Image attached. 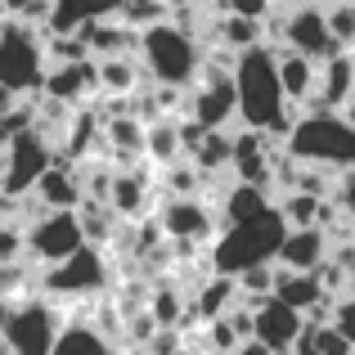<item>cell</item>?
Masks as SVG:
<instances>
[{
  "label": "cell",
  "instance_id": "1",
  "mask_svg": "<svg viewBox=\"0 0 355 355\" xmlns=\"http://www.w3.org/2000/svg\"><path fill=\"white\" fill-rule=\"evenodd\" d=\"M234 90H239V113L248 130H261V135H284L297 126L288 117V99L284 86H279V68L275 54L266 45H252L234 59Z\"/></svg>",
  "mask_w": 355,
  "mask_h": 355
},
{
  "label": "cell",
  "instance_id": "2",
  "mask_svg": "<svg viewBox=\"0 0 355 355\" xmlns=\"http://www.w3.org/2000/svg\"><path fill=\"white\" fill-rule=\"evenodd\" d=\"M284 239H288V220L279 207H270L257 220H243V225H225L211 243V275L239 279L252 266H275Z\"/></svg>",
  "mask_w": 355,
  "mask_h": 355
},
{
  "label": "cell",
  "instance_id": "3",
  "mask_svg": "<svg viewBox=\"0 0 355 355\" xmlns=\"http://www.w3.org/2000/svg\"><path fill=\"white\" fill-rule=\"evenodd\" d=\"M288 153L297 162L355 171V126L342 113H306L288 130Z\"/></svg>",
  "mask_w": 355,
  "mask_h": 355
},
{
  "label": "cell",
  "instance_id": "4",
  "mask_svg": "<svg viewBox=\"0 0 355 355\" xmlns=\"http://www.w3.org/2000/svg\"><path fill=\"white\" fill-rule=\"evenodd\" d=\"M139 59H144L148 77H153L157 86H175V90L189 86L202 68V54H198V45H193V36L175 23L144 27V32H139Z\"/></svg>",
  "mask_w": 355,
  "mask_h": 355
},
{
  "label": "cell",
  "instance_id": "5",
  "mask_svg": "<svg viewBox=\"0 0 355 355\" xmlns=\"http://www.w3.org/2000/svg\"><path fill=\"white\" fill-rule=\"evenodd\" d=\"M45 72H50V54L45 41L32 32L27 23H0V86L9 95H36L45 86Z\"/></svg>",
  "mask_w": 355,
  "mask_h": 355
},
{
  "label": "cell",
  "instance_id": "6",
  "mask_svg": "<svg viewBox=\"0 0 355 355\" xmlns=\"http://www.w3.org/2000/svg\"><path fill=\"white\" fill-rule=\"evenodd\" d=\"M63 333V315L54 311L50 297H23L14 302L5 329V347L9 355H54V342Z\"/></svg>",
  "mask_w": 355,
  "mask_h": 355
},
{
  "label": "cell",
  "instance_id": "7",
  "mask_svg": "<svg viewBox=\"0 0 355 355\" xmlns=\"http://www.w3.org/2000/svg\"><path fill=\"white\" fill-rule=\"evenodd\" d=\"M104 284H108V261L95 243H86L81 252H72L59 266H45L41 279H36L41 297H50V302H59V297L63 302H72V297H95Z\"/></svg>",
  "mask_w": 355,
  "mask_h": 355
},
{
  "label": "cell",
  "instance_id": "8",
  "mask_svg": "<svg viewBox=\"0 0 355 355\" xmlns=\"http://www.w3.org/2000/svg\"><path fill=\"white\" fill-rule=\"evenodd\" d=\"M54 166V144L41 135V130H23V135L9 139L5 148V175H0V198H23V193L36 189L45 171Z\"/></svg>",
  "mask_w": 355,
  "mask_h": 355
},
{
  "label": "cell",
  "instance_id": "9",
  "mask_svg": "<svg viewBox=\"0 0 355 355\" xmlns=\"http://www.w3.org/2000/svg\"><path fill=\"white\" fill-rule=\"evenodd\" d=\"M81 248H86V230H81L77 211H45L27 225V261L36 270L59 266Z\"/></svg>",
  "mask_w": 355,
  "mask_h": 355
},
{
  "label": "cell",
  "instance_id": "10",
  "mask_svg": "<svg viewBox=\"0 0 355 355\" xmlns=\"http://www.w3.org/2000/svg\"><path fill=\"white\" fill-rule=\"evenodd\" d=\"M239 113V90H234V68H207L202 86L193 90V121L202 130H225Z\"/></svg>",
  "mask_w": 355,
  "mask_h": 355
},
{
  "label": "cell",
  "instance_id": "11",
  "mask_svg": "<svg viewBox=\"0 0 355 355\" xmlns=\"http://www.w3.org/2000/svg\"><path fill=\"white\" fill-rule=\"evenodd\" d=\"M284 41H288V50L306 54V59H333V54L342 50V45L333 41V32H329V14L315 9V5L288 9L284 14Z\"/></svg>",
  "mask_w": 355,
  "mask_h": 355
},
{
  "label": "cell",
  "instance_id": "12",
  "mask_svg": "<svg viewBox=\"0 0 355 355\" xmlns=\"http://www.w3.org/2000/svg\"><path fill=\"white\" fill-rule=\"evenodd\" d=\"M302 329H306V315L293 311V306H284L279 297H266L261 306H252V342H261V347L275 351V355L293 351V342L302 338Z\"/></svg>",
  "mask_w": 355,
  "mask_h": 355
},
{
  "label": "cell",
  "instance_id": "13",
  "mask_svg": "<svg viewBox=\"0 0 355 355\" xmlns=\"http://www.w3.org/2000/svg\"><path fill=\"white\" fill-rule=\"evenodd\" d=\"M95 90H99V63L81 59V63H54V68L45 72L41 95L54 99V104H63V108H72L86 95H95Z\"/></svg>",
  "mask_w": 355,
  "mask_h": 355
},
{
  "label": "cell",
  "instance_id": "14",
  "mask_svg": "<svg viewBox=\"0 0 355 355\" xmlns=\"http://www.w3.org/2000/svg\"><path fill=\"white\" fill-rule=\"evenodd\" d=\"M329 257H333L329 230H320V225L288 230L284 248H279V270H288V275H315Z\"/></svg>",
  "mask_w": 355,
  "mask_h": 355
},
{
  "label": "cell",
  "instance_id": "15",
  "mask_svg": "<svg viewBox=\"0 0 355 355\" xmlns=\"http://www.w3.org/2000/svg\"><path fill=\"white\" fill-rule=\"evenodd\" d=\"M162 230L171 234L180 248H189V243H202L211 239V230H216V216H211V207L202 198H171L162 207Z\"/></svg>",
  "mask_w": 355,
  "mask_h": 355
},
{
  "label": "cell",
  "instance_id": "16",
  "mask_svg": "<svg viewBox=\"0 0 355 355\" xmlns=\"http://www.w3.org/2000/svg\"><path fill=\"white\" fill-rule=\"evenodd\" d=\"M36 202L45 211H77L86 202V189H81V171H72L68 162H54L50 171L36 180Z\"/></svg>",
  "mask_w": 355,
  "mask_h": 355
},
{
  "label": "cell",
  "instance_id": "17",
  "mask_svg": "<svg viewBox=\"0 0 355 355\" xmlns=\"http://www.w3.org/2000/svg\"><path fill=\"white\" fill-rule=\"evenodd\" d=\"M355 90V63L347 59V50H338L333 59L320 63V86H315V104H320V113H338V108H347Z\"/></svg>",
  "mask_w": 355,
  "mask_h": 355
},
{
  "label": "cell",
  "instance_id": "18",
  "mask_svg": "<svg viewBox=\"0 0 355 355\" xmlns=\"http://www.w3.org/2000/svg\"><path fill=\"white\" fill-rule=\"evenodd\" d=\"M275 68H279V86H284L288 104H306V99L315 95V86H320V63L297 54V50L275 54Z\"/></svg>",
  "mask_w": 355,
  "mask_h": 355
},
{
  "label": "cell",
  "instance_id": "19",
  "mask_svg": "<svg viewBox=\"0 0 355 355\" xmlns=\"http://www.w3.org/2000/svg\"><path fill=\"white\" fill-rule=\"evenodd\" d=\"M230 139H234L230 171H234L243 184H261V189H266V180H270V153H266L261 130H243V135H230Z\"/></svg>",
  "mask_w": 355,
  "mask_h": 355
},
{
  "label": "cell",
  "instance_id": "20",
  "mask_svg": "<svg viewBox=\"0 0 355 355\" xmlns=\"http://www.w3.org/2000/svg\"><path fill=\"white\" fill-rule=\"evenodd\" d=\"M275 297L284 306H293V311H315V306H324V284H320V275H288V270H279L275 275Z\"/></svg>",
  "mask_w": 355,
  "mask_h": 355
},
{
  "label": "cell",
  "instance_id": "21",
  "mask_svg": "<svg viewBox=\"0 0 355 355\" xmlns=\"http://www.w3.org/2000/svg\"><path fill=\"white\" fill-rule=\"evenodd\" d=\"M270 211V198L261 184H243L234 180L230 184V193L220 198V216H225V225H243V220H257Z\"/></svg>",
  "mask_w": 355,
  "mask_h": 355
},
{
  "label": "cell",
  "instance_id": "22",
  "mask_svg": "<svg viewBox=\"0 0 355 355\" xmlns=\"http://www.w3.org/2000/svg\"><path fill=\"white\" fill-rule=\"evenodd\" d=\"M108 207L117 220H139L148 207V189L135 171H113V189H108Z\"/></svg>",
  "mask_w": 355,
  "mask_h": 355
},
{
  "label": "cell",
  "instance_id": "23",
  "mask_svg": "<svg viewBox=\"0 0 355 355\" xmlns=\"http://www.w3.org/2000/svg\"><path fill=\"white\" fill-rule=\"evenodd\" d=\"M239 302H243L239 279H230V275H211L207 284H202V293H198V320H202V324H211V320H220V315H230Z\"/></svg>",
  "mask_w": 355,
  "mask_h": 355
},
{
  "label": "cell",
  "instance_id": "24",
  "mask_svg": "<svg viewBox=\"0 0 355 355\" xmlns=\"http://www.w3.org/2000/svg\"><path fill=\"white\" fill-rule=\"evenodd\" d=\"M54 355H113V342H108L95 324L72 320V324H63L59 342H54Z\"/></svg>",
  "mask_w": 355,
  "mask_h": 355
},
{
  "label": "cell",
  "instance_id": "25",
  "mask_svg": "<svg viewBox=\"0 0 355 355\" xmlns=\"http://www.w3.org/2000/svg\"><path fill=\"white\" fill-rule=\"evenodd\" d=\"M180 148H184V139H180V126H175V121L157 117L153 126L144 130V153L153 157V162L171 166V162H175V153H180Z\"/></svg>",
  "mask_w": 355,
  "mask_h": 355
},
{
  "label": "cell",
  "instance_id": "26",
  "mask_svg": "<svg viewBox=\"0 0 355 355\" xmlns=\"http://www.w3.org/2000/svg\"><path fill=\"white\" fill-rule=\"evenodd\" d=\"M135 59L130 54H121V59H99V90H108V95H130L135 90Z\"/></svg>",
  "mask_w": 355,
  "mask_h": 355
},
{
  "label": "cell",
  "instance_id": "27",
  "mask_svg": "<svg viewBox=\"0 0 355 355\" xmlns=\"http://www.w3.org/2000/svg\"><path fill=\"white\" fill-rule=\"evenodd\" d=\"M324 202L329 198H311V193H288L284 198V220H288V230H306V225H320V211H324Z\"/></svg>",
  "mask_w": 355,
  "mask_h": 355
},
{
  "label": "cell",
  "instance_id": "28",
  "mask_svg": "<svg viewBox=\"0 0 355 355\" xmlns=\"http://www.w3.org/2000/svg\"><path fill=\"white\" fill-rule=\"evenodd\" d=\"M144 121L135 117H113L108 121V139L117 144V153H144Z\"/></svg>",
  "mask_w": 355,
  "mask_h": 355
},
{
  "label": "cell",
  "instance_id": "29",
  "mask_svg": "<svg viewBox=\"0 0 355 355\" xmlns=\"http://www.w3.org/2000/svg\"><path fill=\"white\" fill-rule=\"evenodd\" d=\"M220 36H225V45H230L234 54H243V50H252V45H261V23L230 14V18H225V32H220Z\"/></svg>",
  "mask_w": 355,
  "mask_h": 355
},
{
  "label": "cell",
  "instance_id": "30",
  "mask_svg": "<svg viewBox=\"0 0 355 355\" xmlns=\"http://www.w3.org/2000/svg\"><path fill=\"white\" fill-rule=\"evenodd\" d=\"M14 261H27V230L18 220H5L0 225V266H14Z\"/></svg>",
  "mask_w": 355,
  "mask_h": 355
},
{
  "label": "cell",
  "instance_id": "31",
  "mask_svg": "<svg viewBox=\"0 0 355 355\" xmlns=\"http://www.w3.org/2000/svg\"><path fill=\"white\" fill-rule=\"evenodd\" d=\"M180 311H184V306H180V293H171V288H162V293L153 297V306H148V315H153L157 329L175 324V320H180Z\"/></svg>",
  "mask_w": 355,
  "mask_h": 355
},
{
  "label": "cell",
  "instance_id": "32",
  "mask_svg": "<svg viewBox=\"0 0 355 355\" xmlns=\"http://www.w3.org/2000/svg\"><path fill=\"white\" fill-rule=\"evenodd\" d=\"M315 351L320 355H355V347L333 329V324H315Z\"/></svg>",
  "mask_w": 355,
  "mask_h": 355
},
{
  "label": "cell",
  "instance_id": "33",
  "mask_svg": "<svg viewBox=\"0 0 355 355\" xmlns=\"http://www.w3.org/2000/svg\"><path fill=\"white\" fill-rule=\"evenodd\" d=\"M329 32L338 45H355V5H338L329 14Z\"/></svg>",
  "mask_w": 355,
  "mask_h": 355
},
{
  "label": "cell",
  "instance_id": "34",
  "mask_svg": "<svg viewBox=\"0 0 355 355\" xmlns=\"http://www.w3.org/2000/svg\"><path fill=\"white\" fill-rule=\"evenodd\" d=\"M333 329H338L342 338H347L351 347H355V293H351V297H338V302H333Z\"/></svg>",
  "mask_w": 355,
  "mask_h": 355
},
{
  "label": "cell",
  "instance_id": "35",
  "mask_svg": "<svg viewBox=\"0 0 355 355\" xmlns=\"http://www.w3.org/2000/svg\"><path fill=\"white\" fill-rule=\"evenodd\" d=\"M230 14H234V18H252V23H261V18L270 14V0H230Z\"/></svg>",
  "mask_w": 355,
  "mask_h": 355
},
{
  "label": "cell",
  "instance_id": "36",
  "mask_svg": "<svg viewBox=\"0 0 355 355\" xmlns=\"http://www.w3.org/2000/svg\"><path fill=\"white\" fill-rule=\"evenodd\" d=\"M338 207L347 211V220H355V171H342V180H338Z\"/></svg>",
  "mask_w": 355,
  "mask_h": 355
},
{
  "label": "cell",
  "instance_id": "37",
  "mask_svg": "<svg viewBox=\"0 0 355 355\" xmlns=\"http://www.w3.org/2000/svg\"><path fill=\"white\" fill-rule=\"evenodd\" d=\"M9 315H14V302L0 297V342H5V329H9Z\"/></svg>",
  "mask_w": 355,
  "mask_h": 355
},
{
  "label": "cell",
  "instance_id": "38",
  "mask_svg": "<svg viewBox=\"0 0 355 355\" xmlns=\"http://www.w3.org/2000/svg\"><path fill=\"white\" fill-rule=\"evenodd\" d=\"M14 104H18V99H14V95H9V90H5V86H0V121H5L9 113H14Z\"/></svg>",
  "mask_w": 355,
  "mask_h": 355
},
{
  "label": "cell",
  "instance_id": "39",
  "mask_svg": "<svg viewBox=\"0 0 355 355\" xmlns=\"http://www.w3.org/2000/svg\"><path fill=\"white\" fill-rule=\"evenodd\" d=\"M234 355H275V351H266L261 342H243V347H239Z\"/></svg>",
  "mask_w": 355,
  "mask_h": 355
},
{
  "label": "cell",
  "instance_id": "40",
  "mask_svg": "<svg viewBox=\"0 0 355 355\" xmlns=\"http://www.w3.org/2000/svg\"><path fill=\"white\" fill-rule=\"evenodd\" d=\"M5 220H9V216H5V198H0V225H5Z\"/></svg>",
  "mask_w": 355,
  "mask_h": 355
},
{
  "label": "cell",
  "instance_id": "41",
  "mask_svg": "<svg viewBox=\"0 0 355 355\" xmlns=\"http://www.w3.org/2000/svg\"><path fill=\"white\" fill-rule=\"evenodd\" d=\"M347 59H351V63H355V45H347Z\"/></svg>",
  "mask_w": 355,
  "mask_h": 355
},
{
  "label": "cell",
  "instance_id": "42",
  "mask_svg": "<svg viewBox=\"0 0 355 355\" xmlns=\"http://www.w3.org/2000/svg\"><path fill=\"white\" fill-rule=\"evenodd\" d=\"M202 355H230V351H202Z\"/></svg>",
  "mask_w": 355,
  "mask_h": 355
},
{
  "label": "cell",
  "instance_id": "43",
  "mask_svg": "<svg viewBox=\"0 0 355 355\" xmlns=\"http://www.w3.org/2000/svg\"><path fill=\"white\" fill-rule=\"evenodd\" d=\"M351 288H355V261H351Z\"/></svg>",
  "mask_w": 355,
  "mask_h": 355
}]
</instances>
